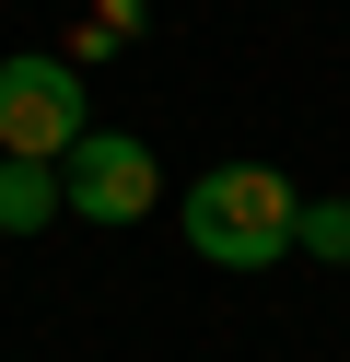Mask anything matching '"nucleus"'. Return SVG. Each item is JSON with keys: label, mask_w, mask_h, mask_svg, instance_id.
<instances>
[{"label": "nucleus", "mask_w": 350, "mask_h": 362, "mask_svg": "<svg viewBox=\"0 0 350 362\" xmlns=\"http://www.w3.org/2000/svg\"><path fill=\"white\" fill-rule=\"evenodd\" d=\"M292 222H303V187L280 164H210L199 187H175V234L210 269H280L292 257Z\"/></svg>", "instance_id": "obj_1"}, {"label": "nucleus", "mask_w": 350, "mask_h": 362, "mask_svg": "<svg viewBox=\"0 0 350 362\" xmlns=\"http://www.w3.org/2000/svg\"><path fill=\"white\" fill-rule=\"evenodd\" d=\"M59 211L70 222H105V234H129V222L163 211V164L140 129H82V141L59 152Z\"/></svg>", "instance_id": "obj_2"}, {"label": "nucleus", "mask_w": 350, "mask_h": 362, "mask_svg": "<svg viewBox=\"0 0 350 362\" xmlns=\"http://www.w3.org/2000/svg\"><path fill=\"white\" fill-rule=\"evenodd\" d=\"M82 129H93V94H82L70 59H47V47H12V59H0V152L59 164Z\"/></svg>", "instance_id": "obj_3"}, {"label": "nucleus", "mask_w": 350, "mask_h": 362, "mask_svg": "<svg viewBox=\"0 0 350 362\" xmlns=\"http://www.w3.org/2000/svg\"><path fill=\"white\" fill-rule=\"evenodd\" d=\"M59 222V164H23V152H0V234H47Z\"/></svg>", "instance_id": "obj_4"}, {"label": "nucleus", "mask_w": 350, "mask_h": 362, "mask_svg": "<svg viewBox=\"0 0 350 362\" xmlns=\"http://www.w3.org/2000/svg\"><path fill=\"white\" fill-rule=\"evenodd\" d=\"M292 245H303V257H327V269H350V199H303Z\"/></svg>", "instance_id": "obj_5"}, {"label": "nucleus", "mask_w": 350, "mask_h": 362, "mask_svg": "<svg viewBox=\"0 0 350 362\" xmlns=\"http://www.w3.org/2000/svg\"><path fill=\"white\" fill-rule=\"evenodd\" d=\"M140 35V0H93V24H82V47H129Z\"/></svg>", "instance_id": "obj_6"}]
</instances>
